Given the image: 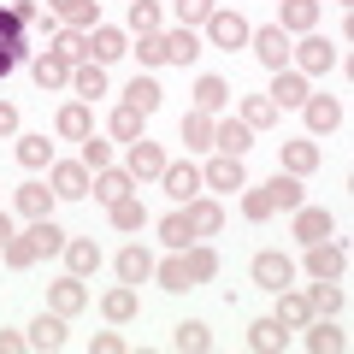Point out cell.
<instances>
[{
	"instance_id": "obj_28",
	"label": "cell",
	"mask_w": 354,
	"mask_h": 354,
	"mask_svg": "<svg viewBox=\"0 0 354 354\" xmlns=\"http://www.w3.org/2000/svg\"><path fill=\"white\" fill-rule=\"evenodd\" d=\"M342 278H313V290H307V307H313V319H337L342 313Z\"/></svg>"
},
{
	"instance_id": "obj_50",
	"label": "cell",
	"mask_w": 354,
	"mask_h": 354,
	"mask_svg": "<svg viewBox=\"0 0 354 354\" xmlns=\"http://www.w3.org/2000/svg\"><path fill=\"white\" fill-rule=\"evenodd\" d=\"M213 6H218V0H171V12H177L183 30H201L207 18H213Z\"/></svg>"
},
{
	"instance_id": "obj_54",
	"label": "cell",
	"mask_w": 354,
	"mask_h": 354,
	"mask_svg": "<svg viewBox=\"0 0 354 354\" xmlns=\"http://www.w3.org/2000/svg\"><path fill=\"white\" fill-rule=\"evenodd\" d=\"M130 53L142 59V71H160V65H165V41L160 36H136V41H130Z\"/></svg>"
},
{
	"instance_id": "obj_25",
	"label": "cell",
	"mask_w": 354,
	"mask_h": 354,
	"mask_svg": "<svg viewBox=\"0 0 354 354\" xmlns=\"http://www.w3.org/2000/svg\"><path fill=\"white\" fill-rule=\"evenodd\" d=\"M65 272H71V278L101 272V242H88V236H65Z\"/></svg>"
},
{
	"instance_id": "obj_55",
	"label": "cell",
	"mask_w": 354,
	"mask_h": 354,
	"mask_svg": "<svg viewBox=\"0 0 354 354\" xmlns=\"http://www.w3.org/2000/svg\"><path fill=\"white\" fill-rule=\"evenodd\" d=\"M130 342L118 337V330H95V342H88V354H124Z\"/></svg>"
},
{
	"instance_id": "obj_44",
	"label": "cell",
	"mask_w": 354,
	"mask_h": 354,
	"mask_svg": "<svg viewBox=\"0 0 354 354\" xmlns=\"http://www.w3.org/2000/svg\"><path fill=\"white\" fill-rule=\"evenodd\" d=\"M171 348L177 354H207V348H213V330H207L201 319H183V325L171 330Z\"/></svg>"
},
{
	"instance_id": "obj_23",
	"label": "cell",
	"mask_w": 354,
	"mask_h": 354,
	"mask_svg": "<svg viewBox=\"0 0 354 354\" xmlns=\"http://www.w3.org/2000/svg\"><path fill=\"white\" fill-rule=\"evenodd\" d=\"M48 307L53 313H65V319H77L88 307V290H83V278H71V272H65L59 283H48Z\"/></svg>"
},
{
	"instance_id": "obj_36",
	"label": "cell",
	"mask_w": 354,
	"mask_h": 354,
	"mask_svg": "<svg viewBox=\"0 0 354 354\" xmlns=\"http://www.w3.org/2000/svg\"><path fill=\"white\" fill-rule=\"evenodd\" d=\"M236 118H242V124H248L254 130V136H260V130H272V124H278V106H272V95H242V106H236Z\"/></svg>"
},
{
	"instance_id": "obj_35",
	"label": "cell",
	"mask_w": 354,
	"mask_h": 354,
	"mask_svg": "<svg viewBox=\"0 0 354 354\" xmlns=\"http://www.w3.org/2000/svg\"><path fill=\"white\" fill-rule=\"evenodd\" d=\"M266 195H272V213H295V207L307 201V189H301V177H295V171H278L272 183H266Z\"/></svg>"
},
{
	"instance_id": "obj_20",
	"label": "cell",
	"mask_w": 354,
	"mask_h": 354,
	"mask_svg": "<svg viewBox=\"0 0 354 354\" xmlns=\"http://www.w3.org/2000/svg\"><path fill=\"white\" fill-rule=\"evenodd\" d=\"M48 12L59 18V24H71V30L88 36V30L101 24V0H48Z\"/></svg>"
},
{
	"instance_id": "obj_7",
	"label": "cell",
	"mask_w": 354,
	"mask_h": 354,
	"mask_svg": "<svg viewBox=\"0 0 354 354\" xmlns=\"http://www.w3.org/2000/svg\"><path fill=\"white\" fill-rule=\"evenodd\" d=\"M201 183L218 195H242V183H248V165L236 160V153H213V160L201 165Z\"/></svg>"
},
{
	"instance_id": "obj_58",
	"label": "cell",
	"mask_w": 354,
	"mask_h": 354,
	"mask_svg": "<svg viewBox=\"0 0 354 354\" xmlns=\"http://www.w3.org/2000/svg\"><path fill=\"white\" fill-rule=\"evenodd\" d=\"M24 348H30L24 330H0V354H24Z\"/></svg>"
},
{
	"instance_id": "obj_22",
	"label": "cell",
	"mask_w": 354,
	"mask_h": 354,
	"mask_svg": "<svg viewBox=\"0 0 354 354\" xmlns=\"http://www.w3.org/2000/svg\"><path fill=\"white\" fill-rule=\"evenodd\" d=\"M88 130H95V113H88V101H65L59 113H53V136H65V142H83Z\"/></svg>"
},
{
	"instance_id": "obj_3",
	"label": "cell",
	"mask_w": 354,
	"mask_h": 354,
	"mask_svg": "<svg viewBox=\"0 0 354 354\" xmlns=\"http://www.w3.org/2000/svg\"><path fill=\"white\" fill-rule=\"evenodd\" d=\"M248 278L260 283L266 295H278V290H290V283H295V260H290V254H278V248H266V254H254Z\"/></svg>"
},
{
	"instance_id": "obj_33",
	"label": "cell",
	"mask_w": 354,
	"mask_h": 354,
	"mask_svg": "<svg viewBox=\"0 0 354 354\" xmlns=\"http://www.w3.org/2000/svg\"><path fill=\"white\" fill-rule=\"evenodd\" d=\"M272 319H278L283 330H301L307 319H313V307H307V290H295V283H290V290H278V313H272Z\"/></svg>"
},
{
	"instance_id": "obj_26",
	"label": "cell",
	"mask_w": 354,
	"mask_h": 354,
	"mask_svg": "<svg viewBox=\"0 0 354 354\" xmlns=\"http://www.w3.org/2000/svg\"><path fill=\"white\" fill-rule=\"evenodd\" d=\"M48 53H53L59 65H83V59H88V36H83V30H71V24H59V30L48 36Z\"/></svg>"
},
{
	"instance_id": "obj_11",
	"label": "cell",
	"mask_w": 354,
	"mask_h": 354,
	"mask_svg": "<svg viewBox=\"0 0 354 354\" xmlns=\"http://www.w3.org/2000/svg\"><path fill=\"white\" fill-rule=\"evenodd\" d=\"M301 118H307V136H330V130H342V101L337 95H307Z\"/></svg>"
},
{
	"instance_id": "obj_2",
	"label": "cell",
	"mask_w": 354,
	"mask_h": 354,
	"mask_svg": "<svg viewBox=\"0 0 354 354\" xmlns=\"http://www.w3.org/2000/svg\"><path fill=\"white\" fill-rule=\"evenodd\" d=\"M48 183L59 201H88V189H95V171H88L83 160H53L48 165Z\"/></svg>"
},
{
	"instance_id": "obj_59",
	"label": "cell",
	"mask_w": 354,
	"mask_h": 354,
	"mask_svg": "<svg viewBox=\"0 0 354 354\" xmlns=\"http://www.w3.org/2000/svg\"><path fill=\"white\" fill-rule=\"evenodd\" d=\"M18 236V225H12V213H0V248H6V242Z\"/></svg>"
},
{
	"instance_id": "obj_47",
	"label": "cell",
	"mask_w": 354,
	"mask_h": 354,
	"mask_svg": "<svg viewBox=\"0 0 354 354\" xmlns=\"http://www.w3.org/2000/svg\"><path fill=\"white\" fill-rule=\"evenodd\" d=\"M213 124H218L213 113H195V106H189V113H183V142H189V153L213 148Z\"/></svg>"
},
{
	"instance_id": "obj_39",
	"label": "cell",
	"mask_w": 354,
	"mask_h": 354,
	"mask_svg": "<svg viewBox=\"0 0 354 354\" xmlns=\"http://www.w3.org/2000/svg\"><path fill=\"white\" fill-rule=\"evenodd\" d=\"M225 106H230V83L225 77H213V71L195 77V113H225Z\"/></svg>"
},
{
	"instance_id": "obj_40",
	"label": "cell",
	"mask_w": 354,
	"mask_h": 354,
	"mask_svg": "<svg viewBox=\"0 0 354 354\" xmlns=\"http://www.w3.org/2000/svg\"><path fill=\"white\" fill-rule=\"evenodd\" d=\"M153 283H160L165 295L195 290V283H189V266H183V254H171V260H153Z\"/></svg>"
},
{
	"instance_id": "obj_45",
	"label": "cell",
	"mask_w": 354,
	"mask_h": 354,
	"mask_svg": "<svg viewBox=\"0 0 354 354\" xmlns=\"http://www.w3.org/2000/svg\"><path fill=\"white\" fill-rule=\"evenodd\" d=\"M183 266H189V283H213L218 278V254L207 248V242H189V248H183Z\"/></svg>"
},
{
	"instance_id": "obj_9",
	"label": "cell",
	"mask_w": 354,
	"mask_h": 354,
	"mask_svg": "<svg viewBox=\"0 0 354 354\" xmlns=\"http://www.w3.org/2000/svg\"><path fill=\"white\" fill-rule=\"evenodd\" d=\"M290 230H295V242H301V248H307V242H325V236H337V218H330V207H295V213H290Z\"/></svg>"
},
{
	"instance_id": "obj_30",
	"label": "cell",
	"mask_w": 354,
	"mask_h": 354,
	"mask_svg": "<svg viewBox=\"0 0 354 354\" xmlns=\"http://www.w3.org/2000/svg\"><path fill=\"white\" fill-rule=\"evenodd\" d=\"M183 213H189V230H195V236H218V230H225V207H218L213 195H195Z\"/></svg>"
},
{
	"instance_id": "obj_43",
	"label": "cell",
	"mask_w": 354,
	"mask_h": 354,
	"mask_svg": "<svg viewBox=\"0 0 354 354\" xmlns=\"http://www.w3.org/2000/svg\"><path fill=\"white\" fill-rule=\"evenodd\" d=\"M160 242H165V248H171V254H183V248H189V242H201V236H195V230H189V213H183V207L160 218Z\"/></svg>"
},
{
	"instance_id": "obj_60",
	"label": "cell",
	"mask_w": 354,
	"mask_h": 354,
	"mask_svg": "<svg viewBox=\"0 0 354 354\" xmlns=\"http://www.w3.org/2000/svg\"><path fill=\"white\" fill-rule=\"evenodd\" d=\"M337 6H348V0H337Z\"/></svg>"
},
{
	"instance_id": "obj_32",
	"label": "cell",
	"mask_w": 354,
	"mask_h": 354,
	"mask_svg": "<svg viewBox=\"0 0 354 354\" xmlns=\"http://www.w3.org/2000/svg\"><path fill=\"white\" fill-rule=\"evenodd\" d=\"M101 313L113 319V325H130V319L142 313V295H136V283H118V290H106V295H101Z\"/></svg>"
},
{
	"instance_id": "obj_48",
	"label": "cell",
	"mask_w": 354,
	"mask_h": 354,
	"mask_svg": "<svg viewBox=\"0 0 354 354\" xmlns=\"http://www.w3.org/2000/svg\"><path fill=\"white\" fill-rule=\"evenodd\" d=\"M106 213H113V230H124V236L148 225V207H142V195H124V201H113Z\"/></svg>"
},
{
	"instance_id": "obj_34",
	"label": "cell",
	"mask_w": 354,
	"mask_h": 354,
	"mask_svg": "<svg viewBox=\"0 0 354 354\" xmlns=\"http://www.w3.org/2000/svg\"><path fill=\"white\" fill-rule=\"evenodd\" d=\"M71 95H77V101H101V95H106V65H95V59L71 65Z\"/></svg>"
},
{
	"instance_id": "obj_27",
	"label": "cell",
	"mask_w": 354,
	"mask_h": 354,
	"mask_svg": "<svg viewBox=\"0 0 354 354\" xmlns=\"http://www.w3.org/2000/svg\"><path fill=\"white\" fill-rule=\"evenodd\" d=\"M248 148H254V130L242 124V118H218V124H213V153H236V160H242Z\"/></svg>"
},
{
	"instance_id": "obj_18",
	"label": "cell",
	"mask_w": 354,
	"mask_h": 354,
	"mask_svg": "<svg viewBox=\"0 0 354 354\" xmlns=\"http://www.w3.org/2000/svg\"><path fill=\"white\" fill-rule=\"evenodd\" d=\"M307 354H342V348H348V330H337V319H307Z\"/></svg>"
},
{
	"instance_id": "obj_51",
	"label": "cell",
	"mask_w": 354,
	"mask_h": 354,
	"mask_svg": "<svg viewBox=\"0 0 354 354\" xmlns=\"http://www.w3.org/2000/svg\"><path fill=\"white\" fill-rule=\"evenodd\" d=\"M142 124H148V118H142L136 106H124V101L113 106V142H136V136H142Z\"/></svg>"
},
{
	"instance_id": "obj_31",
	"label": "cell",
	"mask_w": 354,
	"mask_h": 354,
	"mask_svg": "<svg viewBox=\"0 0 354 354\" xmlns=\"http://www.w3.org/2000/svg\"><path fill=\"white\" fill-rule=\"evenodd\" d=\"M30 77H36L41 95H59V88H71V65H59L53 53H36V59H30Z\"/></svg>"
},
{
	"instance_id": "obj_24",
	"label": "cell",
	"mask_w": 354,
	"mask_h": 354,
	"mask_svg": "<svg viewBox=\"0 0 354 354\" xmlns=\"http://www.w3.org/2000/svg\"><path fill=\"white\" fill-rule=\"evenodd\" d=\"M278 171H295V177L319 171V142H313V136H295V142H283V148H278Z\"/></svg>"
},
{
	"instance_id": "obj_53",
	"label": "cell",
	"mask_w": 354,
	"mask_h": 354,
	"mask_svg": "<svg viewBox=\"0 0 354 354\" xmlns=\"http://www.w3.org/2000/svg\"><path fill=\"white\" fill-rule=\"evenodd\" d=\"M77 160H83L88 171H101V165H113V142H106V136H95V130H88V136H83V153H77Z\"/></svg>"
},
{
	"instance_id": "obj_5",
	"label": "cell",
	"mask_w": 354,
	"mask_h": 354,
	"mask_svg": "<svg viewBox=\"0 0 354 354\" xmlns=\"http://www.w3.org/2000/svg\"><path fill=\"white\" fill-rule=\"evenodd\" d=\"M30 53H36V48H30V30L18 24L12 12H0V83H6V77H12Z\"/></svg>"
},
{
	"instance_id": "obj_56",
	"label": "cell",
	"mask_w": 354,
	"mask_h": 354,
	"mask_svg": "<svg viewBox=\"0 0 354 354\" xmlns=\"http://www.w3.org/2000/svg\"><path fill=\"white\" fill-rule=\"evenodd\" d=\"M18 130H24V118H18V106H12V101H0V136L12 142Z\"/></svg>"
},
{
	"instance_id": "obj_1",
	"label": "cell",
	"mask_w": 354,
	"mask_h": 354,
	"mask_svg": "<svg viewBox=\"0 0 354 354\" xmlns=\"http://www.w3.org/2000/svg\"><path fill=\"white\" fill-rule=\"evenodd\" d=\"M207 48H225V53H236V48H248V36H254V24L236 12V6H213V18H207Z\"/></svg>"
},
{
	"instance_id": "obj_38",
	"label": "cell",
	"mask_w": 354,
	"mask_h": 354,
	"mask_svg": "<svg viewBox=\"0 0 354 354\" xmlns=\"http://www.w3.org/2000/svg\"><path fill=\"white\" fill-rule=\"evenodd\" d=\"M118 278H124V283H148L153 278V254L148 248H142V242H130V248H118Z\"/></svg>"
},
{
	"instance_id": "obj_6",
	"label": "cell",
	"mask_w": 354,
	"mask_h": 354,
	"mask_svg": "<svg viewBox=\"0 0 354 354\" xmlns=\"http://www.w3.org/2000/svg\"><path fill=\"white\" fill-rule=\"evenodd\" d=\"M266 95H272L278 113H301V101L313 95V77H301L295 65H283V71H272V88H266Z\"/></svg>"
},
{
	"instance_id": "obj_16",
	"label": "cell",
	"mask_w": 354,
	"mask_h": 354,
	"mask_svg": "<svg viewBox=\"0 0 354 354\" xmlns=\"http://www.w3.org/2000/svg\"><path fill=\"white\" fill-rule=\"evenodd\" d=\"M319 12H325V0H283L278 6V30L283 36H307V30H319Z\"/></svg>"
},
{
	"instance_id": "obj_12",
	"label": "cell",
	"mask_w": 354,
	"mask_h": 354,
	"mask_svg": "<svg viewBox=\"0 0 354 354\" xmlns=\"http://www.w3.org/2000/svg\"><path fill=\"white\" fill-rule=\"evenodd\" d=\"M124 171L136 177V183H153V177L165 171V148H160V142H148V136H136V142H130V153H124Z\"/></svg>"
},
{
	"instance_id": "obj_57",
	"label": "cell",
	"mask_w": 354,
	"mask_h": 354,
	"mask_svg": "<svg viewBox=\"0 0 354 354\" xmlns=\"http://www.w3.org/2000/svg\"><path fill=\"white\" fill-rule=\"evenodd\" d=\"M12 18H18L24 30H36V24H41V6H36V0H18V6H12Z\"/></svg>"
},
{
	"instance_id": "obj_15",
	"label": "cell",
	"mask_w": 354,
	"mask_h": 354,
	"mask_svg": "<svg viewBox=\"0 0 354 354\" xmlns=\"http://www.w3.org/2000/svg\"><path fill=\"white\" fill-rule=\"evenodd\" d=\"M348 272V254H342V242H307V278H342Z\"/></svg>"
},
{
	"instance_id": "obj_19",
	"label": "cell",
	"mask_w": 354,
	"mask_h": 354,
	"mask_svg": "<svg viewBox=\"0 0 354 354\" xmlns=\"http://www.w3.org/2000/svg\"><path fill=\"white\" fill-rule=\"evenodd\" d=\"M160 101H165V88L153 83V71H136V77L124 83V106H136L142 118H153V113H160Z\"/></svg>"
},
{
	"instance_id": "obj_10",
	"label": "cell",
	"mask_w": 354,
	"mask_h": 354,
	"mask_svg": "<svg viewBox=\"0 0 354 354\" xmlns=\"http://www.w3.org/2000/svg\"><path fill=\"white\" fill-rule=\"evenodd\" d=\"M248 48H254V59H260L266 71H283V65H290V36H283L278 24H260L248 36Z\"/></svg>"
},
{
	"instance_id": "obj_8",
	"label": "cell",
	"mask_w": 354,
	"mask_h": 354,
	"mask_svg": "<svg viewBox=\"0 0 354 354\" xmlns=\"http://www.w3.org/2000/svg\"><path fill=\"white\" fill-rule=\"evenodd\" d=\"M160 183H165V195H171L177 207H189L195 195L207 189V183H201V165H189V160H165V171H160Z\"/></svg>"
},
{
	"instance_id": "obj_13",
	"label": "cell",
	"mask_w": 354,
	"mask_h": 354,
	"mask_svg": "<svg viewBox=\"0 0 354 354\" xmlns=\"http://www.w3.org/2000/svg\"><path fill=\"white\" fill-rule=\"evenodd\" d=\"M65 313H53V307H41L36 319L24 325V337H30V348H41V354H53V348H65Z\"/></svg>"
},
{
	"instance_id": "obj_4",
	"label": "cell",
	"mask_w": 354,
	"mask_h": 354,
	"mask_svg": "<svg viewBox=\"0 0 354 354\" xmlns=\"http://www.w3.org/2000/svg\"><path fill=\"white\" fill-rule=\"evenodd\" d=\"M290 59H295V71H301V77H325V71H330V65H337V59H342V53H337V48H330V41H325V36H319V30H307V36H301V41H295V48H290Z\"/></svg>"
},
{
	"instance_id": "obj_29",
	"label": "cell",
	"mask_w": 354,
	"mask_h": 354,
	"mask_svg": "<svg viewBox=\"0 0 354 354\" xmlns=\"http://www.w3.org/2000/svg\"><path fill=\"white\" fill-rule=\"evenodd\" d=\"M248 348L254 354H283V348H290V330L266 313V319H254V325H248Z\"/></svg>"
},
{
	"instance_id": "obj_49",
	"label": "cell",
	"mask_w": 354,
	"mask_h": 354,
	"mask_svg": "<svg viewBox=\"0 0 354 354\" xmlns=\"http://www.w3.org/2000/svg\"><path fill=\"white\" fill-rule=\"evenodd\" d=\"M242 218H248V225H266V218H272V195H266V183H260V189L242 183Z\"/></svg>"
},
{
	"instance_id": "obj_52",
	"label": "cell",
	"mask_w": 354,
	"mask_h": 354,
	"mask_svg": "<svg viewBox=\"0 0 354 354\" xmlns=\"http://www.w3.org/2000/svg\"><path fill=\"white\" fill-rule=\"evenodd\" d=\"M0 260L12 266V272H30V266H36L41 254H36V242H30V236H12L6 248H0Z\"/></svg>"
},
{
	"instance_id": "obj_46",
	"label": "cell",
	"mask_w": 354,
	"mask_h": 354,
	"mask_svg": "<svg viewBox=\"0 0 354 354\" xmlns=\"http://www.w3.org/2000/svg\"><path fill=\"white\" fill-rule=\"evenodd\" d=\"M24 236L36 242V254H41V260H48V254H65V230L53 225V213H48V218H30V230H24Z\"/></svg>"
},
{
	"instance_id": "obj_21",
	"label": "cell",
	"mask_w": 354,
	"mask_h": 354,
	"mask_svg": "<svg viewBox=\"0 0 354 354\" xmlns=\"http://www.w3.org/2000/svg\"><path fill=\"white\" fill-rule=\"evenodd\" d=\"M12 153H18L24 171H48V165H53V142L36 136V130H18V136H12Z\"/></svg>"
},
{
	"instance_id": "obj_42",
	"label": "cell",
	"mask_w": 354,
	"mask_h": 354,
	"mask_svg": "<svg viewBox=\"0 0 354 354\" xmlns=\"http://www.w3.org/2000/svg\"><path fill=\"white\" fill-rule=\"evenodd\" d=\"M160 41H165V65H189L195 53H201V36H195V30H183V24L165 30Z\"/></svg>"
},
{
	"instance_id": "obj_14",
	"label": "cell",
	"mask_w": 354,
	"mask_h": 354,
	"mask_svg": "<svg viewBox=\"0 0 354 354\" xmlns=\"http://www.w3.org/2000/svg\"><path fill=\"white\" fill-rule=\"evenodd\" d=\"M124 53H130V30H118V24L88 30V59L95 65H113V59H124Z\"/></svg>"
},
{
	"instance_id": "obj_37",
	"label": "cell",
	"mask_w": 354,
	"mask_h": 354,
	"mask_svg": "<svg viewBox=\"0 0 354 354\" xmlns=\"http://www.w3.org/2000/svg\"><path fill=\"white\" fill-rule=\"evenodd\" d=\"M12 201H18V213H24V218H48L59 195H53V183H18Z\"/></svg>"
},
{
	"instance_id": "obj_17",
	"label": "cell",
	"mask_w": 354,
	"mask_h": 354,
	"mask_svg": "<svg viewBox=\"0 0 354 354\" xmlns=\"http://www.w3.org/2000/svg\"><path fill=\"white\" fill-rule=\"evenodd\" d=\"M95 201L101 207H113V201H124V195H136V177L124 171V165H101V171H95Z\"/></svg>"
},
{
	"instance_id": "obj_41",
	"label": "cell",
	"mask_w": 354,
	"mask_h": 354,
	"mask_svg": "<svg viewBox=\"0 0 354 354\" xmlns=\"http://www.w3.org/2000/svg\"><path fill=\"white\" fill-rule=\"evenodd\" d=\"M160 24H165L160 0H130V18H124L130 36H160Z\"/></svg>"
}]
</instances>
